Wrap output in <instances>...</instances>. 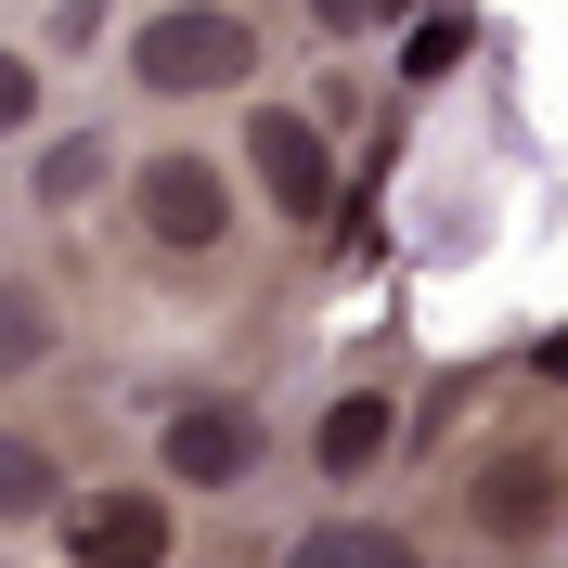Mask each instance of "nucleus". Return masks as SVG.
Masks as SVG:
<instances>
[{"label": "nucleus", "instance_id": "1", "mask_svg": "<svg viewBox=\"0 0 568 568\" xmlns=\"http://www.w3.org/2000/svg\"><path fill=\"white\" fill-rule=\"evenodd\" d=\"M130 78L155 104H207V91H246L258 78V27L233 0H155L130 27Z\"/></svg>", "mask_w": 568, "mask_h": 568}, {"label": "nucleus", "instance_id": "2", "mask_svg": "<svg viewBox=\"0 0 568 568\" xmlns=\"http://www.w3.org/2000/svg\"><path fill=\"white\" fill-rule=\"evenodd\" d=\"M130 220H142V246H169V258H207L220 233H233V181H220L207 155H155V169L130 181Z\"/></svg>", "mask_w": 568, "mask_h": 568}, {"label": "nucleus", "instance_id": "3", "mask_svg": "<svg viewBox=\"0 0 568 568\" xmlns=\"http://www.w3.org/2000/svg\"><path fill=\"white\" fill-rule=\"evenodd\" d=\"M246 169H258V194H272L284 220H323V207H336V155H323V130L297 104H246Z\"/></svg>", "mask_w": 568, "mask_h": 568}, {"label": "nucleus", "instance_id": "4", "mask_svg": "<svg viewBox=\"0 0 568 568\" xmlns=\"http://www.w3.org/2000/svg\"><path fill=\"white\" fill-rule=\"evenodd\" d=\"M65 556L78 568H169L181 556V517L155 491H91V504H65Z\"/></svg>", "mask_w": 568, "mask_h": 568}, {"label": "nucleus", "instance_id": "5", "mask_svg": "<svg viewBox=\"0 0 568 568\" xmlns=\"http://www.w3.org/2000/svg\"><path fill=\"white\" fill-rule=\"evenodd\" d=\"M169 478L181 491H246L258 478V414L246 400H181L169 414Z\"/></svg>", "mask_w": 568, "mask_h": 568}, {"label": "nucleus", "instance_id": "6", "mask_svg": "<svg viewBox=\"0 0 568 568\" xmlns=\"http://www.w3.org/2000/svg\"><path fill=\"white\" fill-rule=\"evenodd\" d=\"M465 517H478V530L491 542H542L568 517V478L542 453H504V465H478V478H465Z\"/></svg>", "mask_w": 568, "mask_h": 568}, {"label": "nucleus", "instance_id": "7", "mask_svg": "<svg viewBox=\"0 0 568 568\" xmlns=\"http://www.w3.org/2000/svg\"><path fill=\"white\" fill-rule=\"evenodd\" d=\"M311 453H323V478H336V491H362V478L400 453V400H388V388H349L336 414H323V439H311Z\"/></svg>", "mask_w": 568, "mask_h": 568}, {"label": "nucleus", "instance_id": "8", "mask_svg": "<svg viewBox=\"0 0 568 568\" xmlns=\"http://www.w3.org/2000/svg\"><path fill=\"white\" fill-rule=\"evenodd\" d=\"M27 517H65V465L0 426V530H27Z\"/></svg>", "mask_w": 568, "mask_h": 568}, {"label": "nucleus", "instance_id": "9", "mask_svg": "<svg viewBox=\"0 0 568 568\" xmlns=\"http://www.w3.org/2000/svg\"><path fill=\"white\" fill-rule=\"evenodd\" d=\"M284 568H426V556H414L400 530H375V517H323V530L297 542Z\"/></svg>", "mask_w": 568, "mask_h": 568}, {"label": "nucleus", "instance_id": "10", "mask_svg": "<svg viewBox=\"0 0 568 568\" xmlns=\"http://www.w3.org/2000/svg\"><path fill=\"white\" fill-rule=\"evenodd\" d=\"M104 181H116V142L104 130H65L52 155H39V207H91Z\"/></svg>", "mask_w": 568, "mask_h": 568}, {"label": "nucleus", "instance_id": "11", "mask_svg": "<svg viewBox=\"0 0 568 568\" xmlns=\"http://www.w3.org/2000/svg\"><path fill=\"white\" fill-rule=\"evenodd\" d=\"M39 362H52V297L39 284H0V388L39 375Z\"/></svg>", "mask_w": 568, "mask_h": 568}, {"label": "nucleus", "instance_id": "12", "mask_svg": "<svg viewBox=\"0 0 568 568\" xmlns=\"http://www.w3.org/2000/svg\"><path fill=\"white\" fill-rule=\"evenodd\" d=\"M39 104H52V78H39V65H27V52H0V130H27V116H39Z\"/></svg>", "mask_w": 568, "mask_h": 568}, {"label": "nucleus", "instance_id": "13", "mask_svg": "<svg viewBox=\"0 0 568 568\" xmlns=\"http://www.w3.org/2000/svg\"><path fill=\"white\" fill-rule=\"evenodd\" d=\"M453 52H465V13H426V27H414V78H439Z\"/></svg>", "mask_w": 568, "mask_h": 568}, {"label": "nucleus", "instance_id": "14", "mask_svg": "<svg viewBox=\"0 0 568 568\" xmlns=\"http://www.w3.org/2000/svg\"><path fill=\"white\" fill-rule=\"evenodd\" d=\"M311 13H323L336 39H349V27H375V0H311Z\"/></svg>", "mask_w": 568, "mask_h": 568}, {"label": "nucleus", "instance_id": "15", "mask_svg": "<svg viewBox=\"0 0 568 568\" xmlns=\"http://www.w3.org/2000/svg\"><path fill=\"white\" fill-rule=\"evenodd\" d=\"M530 375H542V388H568V336H542V349H530Z\"/></svg>", "mask_w": 568, "mask_h": 568}]
</instances>
